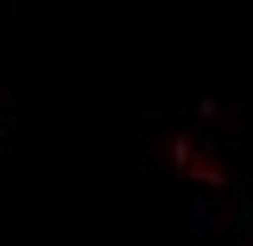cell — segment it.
I'll list each match as a JSON object with an SVG mask.
<instances>
[{"instance_id":"cell-1","label":"cell","mask_w":253,"mask_h":246,"mask_svg":"<svg viewBox=\"0 0 253 246\" xmlns=\"http://www.w3.org/2000/svg\"><path fill=\"white\" fill-rule=\"evenodd\" d=\"M175 157H177L179 164L185 163L187 159V147L182 139H179L177 146H175Z\"/></svg>"},{"instance_id":"cell-2","label":"cell","mask_w":253,"mask_h":246,"mask_svg":"<svg viewBox=\"0 0 253 246\" xmlns=\"http://www.w3.org/2000/svg\"><path fill=\"white\" fill-rule=\"evenodd\" d=\"M213 109H214L213 105H211L210 101H208V102H205V104H204V106H203V112H204V113H206V114H208V115H210L211 112H213Z\"/></svg>"}]
</instances>
